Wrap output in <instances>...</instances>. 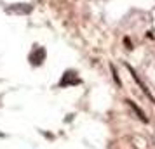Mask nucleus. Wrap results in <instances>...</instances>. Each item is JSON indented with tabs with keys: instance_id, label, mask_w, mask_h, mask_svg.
Wrapping results in <instances>:
<instances>
[{
	"instance_id": "f257e3e1",
	"label": "nucleus",
	"mask_w": 155,
	"mask_h": 149,
	"mask_svg": "<svg viewBox=\"0 0 155 149\" xmlns=\"http://www.w3.org/2000/svg\"><path fill=\"white\" fill-rule=\"evenodd\" d=\"M44 59H45V49L44 47H35V49L31 50V54H30V61L33 66H40L44 63Z\"/></svg>"
},
{
	"instance_id": "f03ea898",
	"label": "nucleus",
	"mask_w": 155,
	"mask_h": 149,
	"mask_svg": "<svg viewBox=\"0 0 155 149\" xmlns=\"http://www.w3.org/2000/svg\"><path fill=\"white\" fill-rule=\"evenodd\" d=\"M80 83V80L77 78V73L75 71H66L63 75V80L59 82V87H66V85H77Z\"/></svg>"
},
{
	"instance_id": "7ed1b4c3",
	"label": "nucleus",
	"mask_w": 155,
	"mask_h": 149,
	"mask_svg": "<svg viewBox=\"0 0 155 149\" xmlns=\"http://www.w3.org/2000/svg\"><path fill=\"white\" fill-rule=\"evenodd\" d=\"M7 12H14V14H30L31 12V5L30 4H14L7 9Z\"/></svg>"
},
{
	"instance_id": "20e7f679",
	"label": "nucleus",
	"mask_w": 155,
	"mask_h": 149,
	"mask_svg": "<svg viewBox=\"0 0 155 149\" xmlns=\"http://www.w3.org/2000/svg\"><path fill=\"white\" fill-rule=\"evenodd\" d=\"M126 102H127V104H129V106H131V107H133V109H134V111H136V113H138V116H140L141 120H143V121H147V116H145V114L141 113V109H140V107H138V106H136V104H134L133 101H126Z\"/></svg>"
}]
</instances>
